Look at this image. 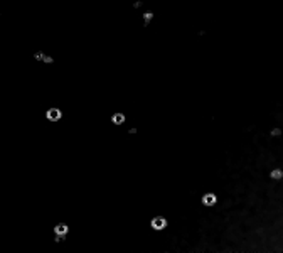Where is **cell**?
<instances>
[{"label": "cell", "instance_id": "277c9868", "mask_svg": "<svg viewBox=\"0 0 283 253\" xmlns=\"http://www.w3.org/2000/svg\"><path fill=\"white\" fill-rule=\"evenodd\" d=\"M123 120H125L123 115H115V118H113V122H115V123H121Z\"/></svg>", "mask_w": 283, "mask_h": 253}, {"label": "cell", "instance_id": "6da1fadb", "mask_svg": "<svg viewBox=\"0 0 283 253\" xmlns=\"http://www.w3.org/2000/svg\"><path fill=\"white\" fill-rule=\"evenodd\" d=\"M152 226H154L155 230H160V228L165 226V219L163 218H155L154 221H152Z\"/></svg>", "mask_w": 283, "mask_h": 253}, {"label": "cell", "instance_id": "3957f363", "mask_svg": "<svg viewBox=\"0 0 283 253\" xmlns=\"http://www.w3.org/2000/svg\"><path fill=\"white\" fill-rule=\"evenodd\" d=\"M59 115H61V113L57 112V110H49V112H47V116H49L51 120H57V118H59Z\"/></svg>", "mask_w": 283, "mask_h": 253}, {"label": "cell", "instance_id": "7a4b0ae2", "mask_svg": "<svg viewBox=\"0 0 283 253\" xmlns=\"http://www.w3.org/2000/svg\"><path fill=\"white\" fill-rule=\"evenodd\" d=\"M202 202L207 204V206H211V204H214V202H216V196H214V194H206L204 199H202Z\"/></svg>", "mask_w": 283, "mask_h": 253}]
</instances>
